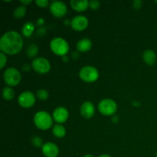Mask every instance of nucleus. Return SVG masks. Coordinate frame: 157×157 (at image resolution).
Segmentation results:
<instances>
[{"label": "nucleus", "instance_id": "7", "mask_svg": "<svg viewBox=\"0 0 157 157\" xmlns=\"http://www.w3.org/2000/svg\"><path fill=\"white\" fill-rule=\"evenodd\" d=\"M32 68L39 74H46L50 71L51 64L46 58H37L32 63Z\"/></svg>", "mask_w": 157, "mask_h": 157}, {"label": "nucleus", "instance_id": "31", "mask_svg": "<svg viewBox=\"0 0 157 157\" xmlns=\"http://www.w3.org/2000/svg\"><path fill=\"white\" fill-rule=\"evenodd\" d=\"M99 157H110V156H109L108 154H102V155H101Z\"/></svg>", "mask_w": 157, "mask_h": 157}, {"label": "nucleus", "instance_id": "25", "mask_svg": "<svg viewBox=\"0 0 157 157\" xmlns=\"http://www.w3.org/2000/svg\"><path fill=\"white\" fill-rule=\"evenodd\" d=\"M100 6H101V2L99 1H97V0H92L90 2V5H89V7L91 9H99Z\"/></svg>", "mask_w": 157, "mask_h": 157}, {"label": "nucleus", "instance_id": "17", "mask_svg": "<svg viewBox=\"0 0 157 157\" xmlns=\"http://www.w3.org/2000/svg\"><path fill=\"white\" fill-rule=\"evenodd\" d=\"M34 31H35V25L32 22H26L25 24L23 25L22 29H21V32L22 35L26 38H29L31 35L33 34Z\"/></svg>", "mask_w": 157, "mask_h": 157}, {"label": "nucleus", "instance_id": "28", "mask_svg": "<svg viewBox=\"0 0 157 157\" xmlns=\"http://www.w3.org/2000/svg\"><path fill=\"white\" fill-rule=\"evenodd\" d=\"M21 2L23 3V4H25V5H28V4H29V3L32 2V0H29V1H23V0H21Z\"/></svg>", "mask_w": 157, "mask_h": 157}, {"label": "nucleus", "instance_id": "6", "mask_svg": "<svg viewBox=\"0 0 157 157\" xmlns=\"http://www.w3.org/2000/svg\"><path fill=\"white\" fill-rule=\"evenodd\" d=\"M98 110L103 115L110 116L116 113L117 110V105L113 100L104 99L102 100L98 104Z\"/></svg>", "mask_w": 157, "mask_h": 157}, {"label": "nucleus", "instance_id": "30", "mask_svg": "<svg viewBox=\"0 0 157 157\" xmlns=\"http://www.w3.org/2000/svg\"><path fill=\"white\" fill-rule=\"evenodd\" d=\"M41 22L43 24V23H44V20L41 19V18H40V19L38 21V24H39V25H41Z\"/></svg>", "mask_w": 157, "mask_h": 157}, {"label": "nucleus", "instance_id": "12", "mask_svg": "<svg viewBox=\"0 0 157 157\" xmlns=\"http://www.w3.org/2000/svg\"><path fill=\"white\" fill-rule=\"evenodd\" d=\"M68 111L65 107H59L55 109L53 112V119L55 122L58 124H62L64 123L68 118Z\"/></svg>", "mask_w": 157, "mask_h": 157}, {"label": "nucleus", "instance_id": "27", "mask_svg": "<svg viewBox=\"0 0 157 157\" xmlns=\"http://www.w3.org/2000/svg\"><path fill=\"white\" fill-rule=\"evenodd\" d=\"M133 7L135 8V9H140V8L141 7V6H142V2L141 1H134L133 2Z\"/></svg>", "mask_w": 157, "mask_h": 157}, {"label": "nucleus", "instance_id": "19", "mask_svg": "<svg viewBox=\"0 0 157 157\" xmlns=\"http://www.w3.org/2000/svg\"><path fill=\"white\" fill-rule=\"evenodd\" d=\"M2 95L3 98L6 101H10V100L13 99L14 96H15V93H14V90H12L11 87H4L2 91Z\"/></svg>", "mask_w": 157, "mask_h": 157}, {"label": "nucleus", "instance_id": "8", "mask_svg": "<svg viewBox=\"0 0 157 157\" xmlns=\"http://www.w3.org/2000/svg\"><path fill=\"white\" fill-rule=\"evenodd\" d=\"M18 102L21 107L29 108L35 104V96L31 91H25L19 95Z\"/></svg>", "mask_w": 157, "mask_h": 157}, {"label": "nucleus", "instance_id": "5", "mask_svg": "<svg viewBox=\"0 0 157 157\" xmlns=\"http://www.w3.org/2000/svg\"><path fill=\"white\" fill-rule=\"evenodd\" d=\"M81 80L87 83H92L96 81L99 78L98 71L92 66H85L82 67L79 73Z\"/></svg>", "mask_w": 157, "mask_h": 157}, {"label": "nucleus", "instance_id": "16", "mask_svg": "<svg viewBox=\"0 0 157 157\" xmlns=\"http://www.w3.org/2000/svg\"><path fill=\"white\" fill-rule=\"evenodd\" d=\"M144 60L147 64L149 65H153L155 64L156 60V55L155 52L152 50H147L144 52Z\"/></svg>", "mask_w": 157, "mask_h": 157}, {"label": "nucleus", "instance_id": "34", "mask_svg": "<svg viewBox=\"0 0 157 157\" xmlns=\"http://www.w3.org/2000/svg\"><path fill=\"white\" fill-rule=\"evenodd\" d=\"M156 157H157V153H156Z\"/></svg>", "mask_w": 157, "mask_h": 157}, {"label": "nucleus", "instance_id": "26", "mask_svg": "<svg viewBox=\"0 0 157 157\" xmlns=\"http://www.w3.org/2000/svg\"><path fill=\"white\" fill-rule=\"evenodd\" d=\"M35 4L41 8H46L49 2L48 0H35Z\"/></svg>", "mask_w": 157, "mask_h": 157}, {"label": "nucleus", "instance_id": "15", "mask_svg": "<svg viewBox=\"0 0 157 157\" xmlns=\"http://www.w3.org/2000/svg\"><path fill=\"white\" fill-rule=\"evenodd\" d=\"M92 47V42L88 38H83L81 39L77 44V49L79 52H88Z\"/></svg>", "mask_w": 157, "mask_h": 157}, {"label": "nucleus", "instance_id": "1", "mask_svg": "<svg viewBox=\"0 0 157 157\" xmlns=\"http://www.w3.org/2000/svg\"><path fill=\"white\" fill-rule=\"evenodd\" d=\"M22 46V38L15 31L6 32L0 39V49L4 54L15 55L21 50Z\"/></svg>", "mask_w": 157, "mask_h": 157}, {"label": "nucleus", "instance_id": "13", "mask_svg": "<svg viewBox=\"0 0 157 157\" xmlns=\"http://www.w3.org/2000/svg\"><path fill=\"white\" fill-rule=\"evenodd\" d=\"M95 108L94 104L90 101H86L81 105V113L83 117L86 119H90L94 115Z\"/></svg>", "mask_w": 157, "mask_h": 157}, {"label": "nucleus", "instance_id": "18", "mask_svg": "<svg viewBox=\"0 0 157 157\" xmlns=\"http://www.w3.org/2000/svg\"><path fill=\"white\" fill-rule=\"evenodd\" d=\"M52 133H53L54 136L56 137L62 138L65 136L66 130L61 124H56L54 126L53 129H52Z\"/></svg>", "mask_w": 157, "mask_h": 157}, {"label": "nucleus", "instance_id": "4", "mask_svg": "<svg viewBox=\"0 0 157 157\" xmlns=\"http://www.w3.org/2000/svg\"><path fill=\"white\" fill-rule=\"evenodd\" d=\"M5 82L9 86H16L21 81V75L15 67H9L4 71L3 75Z\"/></svg>", "mask_w": 157, "mask_h": 157}, {"label": "nucleus", "instance_id": "9", "mask_svg": "<svg viewBox=\"0 0 157 157\" xmlns=\"http://www.w3.org/2000/svg\"><path fill=\"white\" fill-rule=\"evenodd\" d=\"M50 11L52 15L57 18H61L67 13V6L63 2L55 1L50 5Z\"/></svg>", "mask_w": 157, "mask_h": 157}, {"label": "nucleus", "instance_id": "14", "mask_svg": "<svg viewBox=\"0 0 157 157\" xmlns=\"http://www.w3.org/2000/svg\"><path fill=\"white\" fill-rule=\"evenodd\" d=\"M89 5H90V2L87 0H83V1L71 0V6L72 9H75L77 12H84L89 7Z\"/></svg>", "mask_w": 157, "mask_h": 157}, {"label": "nucleus", "instance_id": "24", "mask_svg": "<svg viewBox=\"0 0 157 157\" xmlns=\"http://www.w3.org/2000/svg\"><path fill=\"white\" fill-rule=\"evenodd\" d=\"M7 62V58L3 52L0 53V68H3Z\"/></svg>", "mask_w": 157, "mask_h": 157}, {"label": "nucleus", "instance_id": "2", "mask_svg": "<svg viewBox=\"0 0 157 157\" xmlns=\"http://www.w3.org/2000/svg\"><path fill=\"white\" fill-rule=\"evenodd\" d=\"M34 123L38 129L46 130L53 124V120L51 115L45 111H39L34 117Z\"/></svg>", "mask_w": 157, "mask_h": 157}, {"label": "nucleus", "instance_id": "29", "mask_svg": "<svg viewBox=\"0 0 157 157\" xmlns=\"http://www.w3.org/2000/svg\"><path fill=\"white\" fill-rule=\"evenodd\" d=\"M63 61H64V62H67V61H68V58H67V56H64L63 57Z\"/></svg>", "mask_w": 157, "mask_h": 157}, {"label": "nucleus", "instance_id": "35", "mask_svg": "<svg viewBox=\"0 0 157 157\" xmlns=\"http://www.w3.org/2000/svg\"><path fill=\"white\" fill-rule=\"evenodd\" d=\"M156 4H157V1H156Z\"/></svg>", "mask_w": 157, "mask_h": 157}, {"label": "nucleus", "instance_id": "20", "mask_svg": "<svg viewBox=\"0 0 157 157\" xmlns=\"http://www.w3.org/2000/svg\"><path fill=\"white\" fill-rule=\"evenodd\" d=\"M26 7L25 6H20L17 7L14 11V15L17 18H21L25 15Z\"/></svg>", "mask_w": 157, "mask_h": 157}, {"label": "nucleus", "instance_id": "33", "mask_svg": "<svg viewBox=\"0 0 157 157\" xmlns=\"http://www.w3.org/2000/svg\"><path fill=\"white\" fill-rule=\"evenodd\" d=\"M64 24H65V25H67L69 24V21H67V20H66V21H64Z\"/></svg>", "mask_w": 157, "mask_h": 157}, {"label": "nucleus", "instance_id": "23", "mask_svg": "<svg viewBox=\"0 0 157 157\" xmlns=\"http://www.w3.org/2000/svg\"><path fill=\"white\" fill-rule=\"evenodd\" d=\"M32 144L34 146L36 147H42V140L39 137V136H34L32 140Z\"/></svg>", "mask_w": 157, "mask_h": 157}, {"label": "nucleus", "instance_id": "11", "mask_svg": "<svg viewBox=\"0 0 157 157\" xmlns=\"http://www.w3.org/2000/svg\"><path fill=\"white\" fill-rule=\"evenodd\" d=\"M42 153L46 157H57L59 153V150L57 145L53 143H46L41 147Z\"/></svg>", "mask_w": 157, "mask_h": 157}, {"label": "nucleus", "instance_id": "22", "mask_svg": "<svg viewBox=\"0 0 157 157\" xmlns=\"http://www.w3.org/2000/svg\"><path fill=\"white\" fill-rule=\"evenodd\" d=\"M37 98L41 101H45L48 98V92L44 89H40L37 91Z\"/></svg>", "mask_w": 157, "mask_h": 157}, {"label": "nucleus", "instance_id": "32", "mask_svg": "<svg viewBox=\"0 0 157 157\" xmlns=\"http://www.w3.org/2000/svg\"><path fill=\"white\" fill-rule=\"evenodd\" d=\"M84 157H94V156L90 154H87V155H85Z\"/></svg>", "mask_w": 157, "mask_h": 157}, {"label": "nucleus", "instance_id": "10", "mask_svg": "<svg viewBox=\"0 0 157 157\" xmlns=\"http://www.w3.org/2000/svg\"><path fill=\"white\" fill-rule=\"evenodd\" d=\"M88 25V19L84 15H78L72 18L71 21V26L72 29L77 32L84 30Z\"/></svg>", "mask_w": 157, "mask_h": 157}, {"label": "nucleus", "instance_id": "3", "mask_svg": "<svg viewBox=\"0 0 157 157\" xmlns=\"http://www.w3.org/2000/svg\"><path fill=\"white\" fill-rule=\"evenodd\" d=\"M50 47L52 52L58 56H65L69 51L68 43L61 38H55L52 40Z\"/></svg>", "mask_w": 157, "mask_h": 157}, {"label": "nucleus", "instance_id": "21", "mask_svg": "<svg viewBox=\"0 0 157 157\" xmlns=\"http://www.w3.org/2000/svg\"><path fill=\"white\" fill-rule=\"evenodd\" d=\"M38 47L35 44H31V45H29V47L28 48L27 53L29 58H34V57H35L37 54H38Z\"/></svg>", "mask_w": 157, "mask_h": 157}]
</instances>
